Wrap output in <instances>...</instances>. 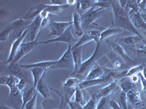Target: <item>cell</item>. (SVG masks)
Segmentation results:
<instances>
[{"label":"cell","mask_w":146,"mask_h":109,"mask_svg":"<svg viewBox=\"0 0 146 109\" xmlns=\"http://www.w3.org/2000/svg\"><path fill=\"white\" fill-rule=\"evenodd\" d=\"M111 7L114 15L113 25L115 26V28H121L123 30L135 33L137 36H142L139 31L133 26L129 14L125 11L124 9L121 7L118 1H111Z\"/></svg>","instance_id":"6da1fadb"},{"label":"cell","mask_w":146,"mask_h":109,"mask_svg":"<svg viewBox=\"0 0 146 109\" xmlns=\"http://www.w3.org/2000/svg\"><path fill=\"white\" fill-rule=\"evenodd\" d=\"M109 53L110 51H105V48L102 47V41H100L96 43V48H95V50L92 55L88 60L82 63L80 69L78 70V71L75 74L73 75V77H77L80 80H83V81L85 80L91 68L96 65V61L102 57L108 54Z\"/></svg>","instance_id":"7a4b0ae2"},{"label":"cell","mask_w":146,"mask_h":109,"mask_svg":"<svg viewBox=\"0 0 146 109\" xmlns=\"http://www.w3.org/2000/svg\"><path fill=\"white\" fill-rule=\"evenodd\" d=\"M120 87L122 89V92L126 94L128 102L131 106L135 108L145 106L140 96V87L139 84H133L130 81L129 79H126V77H123L121 79Z\"/></svg>","instance_id":"3957f363"},{"label":"cell","mask_w":146,"mask_h":109,"mask_svg":"<svg viewBox=\"0 0 146 109\" xmlns=\"http://www.w3.org/2000/svg\"><path fill=\"white\" fill-rule=\"evenodd\" d=\"M72 45H68L67 50L64 52L61 58L56 60V63L51 69H61V68H66V69H75V65L73 61L72 54Z\"/></svg>","instance_id":"277c9868"},{"label":"cell","mask_w":146,"mask_h":109,"mask_svg":"<svg viewBox=\"0 0 146 109\" xmlns=\"http://www.w3.org/2000/svg\"><path fill=\"white\" fill-rule=\"evenodd\" d=\"M104 12H105V9L102 8H97L94 7L90 9L89 10H88V12H86L81 16L82 26L85 29H87V28L91 24H92L96 19L102 16Z\"/></svg>","instance_id":"5b68a950"},{"label":"cell","mask_w":146,"mask_h":109,"mask_svg":"<svg viewBox=\"0 0 146 109\" xmlns=\"http://www.w3.org/2000/svg\"><path fill=\"white\" fill-rule=\"evenodd\" d=\"M106 44L109 47L110 49L111 50H113L114 53H116L118 56L123 60V61H124L126 64H128L129 66H135L136 62H135V60H133L129 56V54L126 53V52L125 51L123 47H122L119 44L117 43L116 41H113V40H108V41H106Z\"/></svg>","instance_id":"8992f818"},{"label":"cell","mask_w":146,"mask_h":109,"mask_svg":"<svg viewBox=\"0 0 146 109\" xmlns=\"http://www.w3.org/2000/svg\"><path fill=\"white\" fill-rule=\"evenodd\" d=\"M50 89L57 93L61 98V104H60L58 108L65 109L66 106H68L69 102L72 100V98H73V96L75 95L76 87H66L63 86L62 88V93H58V90L53 89V88H50Z\"/></svg>","instance_id":"52a82bcc"},{"label":"cell","mask_w":146,"mask_h":109,"mask_svg":"<svg viewBox=\"0 0 146 109\" xmlns=\"http://www.w3.org/2000/svg\"><path fill=\"white\" fill-rule=\"evenodd\" d=\"M29 33V28L28 26L27 28H25L23 29V31L22 32V33L19 35L18 38H16L15 39V41L13 42L12 44L11 48H10V53H9V56L7 58V61H6V64H9V63H12L13 60L14 58H15V54H16L17 52H18V49L20 48V47L21 46V45L23 44V41L24 40V39L26 38L27 35Z\"/></svg>","instance_id":"ba28073f"},{"label":"cell","mask_w":146,"mask_h":109,"mask_svg":"<svg viewBox=\"0 0 146 109\" xmlns=\"http://www.w3.org/2000/svg\"><path fill=\"white\" fill-rule=\"evenodd\" d=\"M38 42L39 39H36L35 41H31L29 42L22 44L20 48L18 49V52H17L15 58H14L12 63H18L21 58H23L28 53H29L32 50H33L38 45Z\"/></svg>","instance_id":"9c48e42d"},{"label":"cell","mask_w":146,"mask_h":109,"mask_svg":"<svg viewBox=\"0 0 146 109\" xmlns=\"http://www.w3.org/2000/svg\"><path fill=\"white\" fill-rule=\"evenodd\" d=\"M76 39L73 36L72 33V31L70 27H69L65 31L64 33L61 36H58L56 38L52 39H48L46 41H39L38 45H47V44L53 43V42H64V43H67L68 45H72L74 42H75ZM73 46V45H72Z\"/></svg>","instance_id":"30bf717a"},{"label":"cell","mask_w":146,"mask_h":109,"mask_svg":"<svg viewBox=\"0 0 146 109\" xmlns=\"http://www.w3.org/2000/svg\"><path fill=\"white\" fill-rule=\"evenodd\" d=\"M72 25H73L72 22H51L49 26L50 33L48 36H56L58 37L63 34L65 31Z\"/></svg>","instance_id":"8fae6325"},{"label":"cell","mask_w":146,"mask_h":109,"mask_svg":"<svg viewBox=\"0 0 146 109\" xmlns=\"http://www.w3.org/2000/svg\"><path fill=\"white\" fill-rule=\"evenodd\" d=\"M118 89H119V85H118V79H115L113 80V81L110 83L107 86L98 89L96 94L99 99L102 98H107V97H110L114 94L115 92L118 90Z\"/></svg>","instance_id":"7c38bea8"},{"label":"cell","mask_w":146,"mask_h":109,"mask_svg":"<svg viewBox=\"0 0 146 109\" xmlns=\"http://www.w3.org/2000/svg\"><path fill=\"white\" fill-rule=\"evenodd\" d=\"M27 22V20H25L23 18H20V19H18V20L13 22L7 28L4 29L2 33H1V34H0V40H1V41H6L8 39L10 33L13 31H14L16 28H20L21 27L24 26Z\"/></svg>","instance_id":"4fadbf2b"},{"label":"cell","mask_w":146,"mask_h":109,"mask_svg":"<svg viewBox=\"0 0 146 109\" xmlns=\"http://www.w3.org/2000/svg\"><path fill=\"white\" fill-rule=\"evenodd\" d=\"M107 68H106L105 66H99L97 63H96V65L89 71L85 80L97 79L104 77V76L106 74Z\"/></svg>","instance_id":"5bb4252c"},{"label":"cell","mask_w":146,"mask_h":109,"mask_svg":"<svg viewBox=\"0 0 146 109\" xmlns=\"http://www.w3.org/2000/svg\"><path fill=\"white\" fill-rule=\"evenodd\" d=\"M129 16L133 26L136 28V29L143 30L144 32H146V22L142 18L140 12L130 11L129 12Z\"/></svg>","instance_id":"9a60e30c"},{"label":"cell","mask_w":146,"mask_h":109,"mask_svg":"<svg viewBox=\"0 0 146 109\" xmlns=\"http://www.w3.org/2000/svg\"><path fill=\"white\" fill-rule=\"evenodd\" d=\"M82 47H72V54L73 61L75 65V69L72 73L71 76L75 74L80 69V66L82 65Z\"/></svg>","instance_id":"2e32d148"},{"label":"cell","mask_w":146,"mask_h":109,"mask_svg":"<svg viewBox=\"0 0 146 109\" xmlns=\"http://www.w3.org/2000/svg\"><path fill=\"white\" fill-rule=\"evenodd\" d=\"M111 79L109 78L107 76H104V77L100 78V79H91V80H83V81H80L78 87L81 89H86L88 87H91L93 86H96L99 84H104V83L109 82L110 81H111Z\"/></svg>","instance_id":"e0dca14e"},{"label":"cell","mask_w":146,"mask_h":109,"mask_svg":"<svg viewBox=\"0 0 146 109\" xmlns=\"http://www.w3.org/2000/svg\"><path fill=\"white\" fill-rule=\"evenodd\" d=\"M42 18L40 16L36 17L35 19L32 20L31 23L28 26L29 28V33H30V38H31V41H35L36 39V36L38 34L39 32H40L41 28H40V26H41Z\"/></svg>","instance_id":"ac0fdd59"},{"label":"cell","mask_w":146,"mask_h":109,"mask_svg":"<svg viewBox=\"0 0 146 109\" xmlns=\"http://www.w3.org/2000/svg\"><path fill=\"white\" fill-rule=\"evenodd\" d=\"M20 81V79L17 76H13V75L9 74L7 76H1V80L0 83L2 85H5L8 87L10 90L14 89L17 87V84H18Z\"/></svg>","instance_id":"d6986e66"},{"label":"cell","mask_w":146,"mask_h":109,"mask_svg":"<svg viewBox=\"0 0 146 109\" xmlns=\"http://www.w3.org/2000/svg\"><path fill=\"white\" fill-rule=\"evenodd\" d=\"M45 75V74H44ZM44 75L42 76V78L40 79V81L37 83V85L36 87V90L40 93L45 99H48L51 98L50 96V87L47 85L44 80Z\"/></svg>","instance_id":"ffe728a7"},{"label":"cell","mask_w":146,"mask_h":109,"mask_svg":"<svg viewBox=\"0 0 146 109\" xmlns=\"http://www.w3.org/2000/svg\"><path fill=\"white\" fill-rule=\"evenodd\" d=\"M72 23L76 36L78 37H81L84 33H83V28H82L81 16L78 11L74 12L72 13Z\"/></svg>","instance_id":"44dd1931"},{"label":"cell","mask_w":146,"mask_h":109,"mask_svg":"<svg viewBox=\"0 0 146 109\" xmlns=\"http://www.w3.org/2000/svg\"><path fill=\"white\" fill-rule=\"evenodd\" d=\"M121 41H123L125 44H126L127 45H129V46L133 47L135 48L136 50L137 48L138 47V45L139 44L143 43L145 39L143 38V36H137V35H134V36H126L124 38H122L120 39Z\"/></svg>","instance_id":"7402d4cb"},{"label":"cell","mask_w":146,"mask_h":109,"mask_svg":"<svg viewBox=\"0 0 146 109\" xmlns=\"http://www.w3.org/2000/svg\"><path fill=\"white\" fill-rule=\"evenodd\" d=\"M56 63V60H50V61H42V62H38V63H31V64L27 65H20L21 67L24 69H32L34 68H44V69H47L48 68H51Z\"/></svg>","instance_id":"603a6c76"},{"label":"cell","mask_w":146,"mask_h":109,"mask_svg":"<svg viewBox=\"0 0 146 109\" xmlns=\"http://www.w3.org/2000/svg\"><path fill=\"white\" fill-rule=\"evenodd\" d=\"M46 6L47 5H45V4H39V5L33 7L26 15L25 19H27V20H33L36 17L40 16L42 12L45 10Z\"/></svg>","instance_id":"cb8c5ba5"},{"label":"cell","mask_w":146,"mask_h":109,"mask_svg":"<svg viewBox=\"0 0 146 109\" xmlns=\"http://www.w3.org/2000/svg\"><path fill=\"white\" fill-rule=\"evenodd\" d=\"M7 71L10 74L17 76L19 79L27 77V76L24 74V73L22 70V68L21 67L20 65L18 64V63H9L8 66H7Z\"/></svg>","instance_id":"d4e9b609"},{"label":"cell","mask_w":146,"mask_h":109,"mask_svg":"<svg viewBox=\"0 0 146 109\" xmlns=\"http://www.w3.org/2000/svg\"><path fill=\"white\" fill-rule=\"evenodd\" d=\"M35 92H36V89H35L33 85L30 86L29 87H26L25 89H23V95H22L23 103H22L21 109H24L26 104L34 97V95L35 94Z\"/></svg>","instance_id":"484cf974"},{"label":"cell","mask_w":146,"mask_h":109,"mask_svg":"<svg viewBox=\"0 0 146 109\" xmlns=\"http://www.w3.org/2000/svg\"><path fill=\"white\" fill-rule=\"evenodd\" d=\"M70 5H47L45 10L50 14H62L64 12L66 11L67 9H69Z\"/></svg>","instance_id":"4316f807"},{"label":"cell","mask_w":146,"mask_h":109,"mask_svg":"<svg viewBox=\"0 0 146 109\" xmlns=\"http://www.w3.org/2000/svg\"><path fill=\"white\" fill-rule=\"evenodd\" d=\"M31 70L32 77H33V86L36 89V87L37 85V83L40 81V79L42 78L47 71V69L41 68H34Z\"/></svg>","instance_id":"83f0119b"},{"label":"cell","mask_w":146,"mask_h":109,"mask_svg":"<svg viewBox=\"0 0 146 109\" xmlns=\"http://www.w3.org/2000/svg\"><path fill=\"white\" fill-rule=\"evenodd\" d=\"M123 32V29L121 28H105L101 33V38L100 41H102L105 39L110 37V36H115V35L121 33Z\"/></svg>","instance_id":"f1b7e54d"},{"label":"cell","mask_w":146,"mask_h":109,"mask_svg":"<svg viewBox=\"0 0 146 109\" xmlns=\"http://www.w3.org/2000/svg\"><path fill=\"white\" fill-rule=\"evenodd\" d=\"M125 11L129 14L130 11L135 12H139V1L136 0H128L126 6L125 7Z\"/></svg>","instance_id":"f546056e"},{"label":"cell","mask_w":146,"mask_h":109,"mask_svg":"<svg viewBox=\"0 0 146 109\" xmlns=\"http://www.w3.org/2000/svg\"><path fill=\"white\" fill-rule=\"evenodd\" d=\"M99 100L100 99L96 93H94L91 95L90 100L86 103V105L83 106V109H96Z\"/></svg>","instance_id":"4dcf8cb0"},{"label":"cell","mask_w":146,"mask_h":109,"mask_svg":"<svg viewBox=\"0 0 146 109\" xmlns=\"http://www.w3.org/2000/svg\"><path fill=\"white\" fill-rule=\"evenodd\" d=\"M93 41V39L90 36L89 33L88 32H86V33H83V36L80 38V39L77 41L76 43L75 44V45H73L72 47H83V45L85 44L88 43V42H90V41Z\"/></svg>","instance_id":"1f68e13d"},{"label":"cell","mask_w":146,"mask_h":109,"mask_svg":"<svg viewBox=\"0 0 146 109\" xmlns=\"http://www.w3.org/2000/svg\"><path fill=\"white\" fill-rule=\"evenodd\" d=\"M75 102H78L79 104H80L81 106H85L86 103V101L84 98V95H83V89H80L79 87H76V91H75Z\"/></svg>","instance_id":"d6a6232c"},{"label":"cell","mask_w":146,"mask_h":109,"mask_svg":"<svg viewBox=\"0 0 146 109\" xmlns=\"http://www.w3.org/2000/svg\"><path fill=\"white\" fill-rule=\"evenodd\" d=\"M145 66V63H143V64L133 66L132 68H131L127 71L126 77H129V76H132V75L138 74L139 73H141V71H143V68H144Z\"/></svg>","instance_id":"836d02e7"},{"label":"cell","mask_w":146,"mask_h":109,"mask_svg":"<svg viewBox=\"0 0 146 109\" xmlns=\"http://www.w3.org/2000/svg\"><path fill=\"white\" fill-rule=\"evenodd\" d=\"M80 2V10L82 11H86V10L93 8L95 7V2L96 0H83Z\"/></svg>","instance_id":"e575fe53"},{"label":"cell","mask_w":146,"mask_h":109,"mask_svg":"<svg viewBox=\"0 0 146 109\" xmlns=\"http://www.w3.org/2000/svg\"><path fill=\"white\" fill-rule=\"evenodd\" d=\"M80 81H81L78 78L71 76L66 80L64 84V86L66 87H77L80 83Z\"/></svg>","instance_id":"d590c367"},{"label":"cell","mask_w":146,"mask_h":109,"mask_svg":"<svg viewBox=\"0 0 146 109\" xmlns=\"http://www.w3.org/2000/svg\"><path fill=\"white\" fill-rule=\"evenodd\" d=\"M110 100L109 99V97L100 98L98 102V104H97L96 109H110L111 107H110Z\"/></svg>","instance_id":"8d00e7d4"},{"label":"cell","mask_w":146,"mask_h":109,"mask_svg":"<svg viewBox=\"0 0 146 109\" xmlns=\"http://www.w3.org/2000/svg\"><path fill=\"white\" fill-rule=\"evenodd\" d=\"M111 6V1L108 0H96L95 2V7L97 8L106 9Z\"/></svg>","instance_id":"74e56055"},{"label":"cell","mask_w":146,"mask_h":109,"mask_svg":"<svg viewBox=\"0 0 146 109\" xmlns=\"http://www.w3.org/2000/svg\"><path fill=\"white\" fill-rule=\"evenodd\" d=\"M87 32L89 33L90 36H91V37H92V39H93V41H94L96 43L100 41L102 32H100V30H89V31H88Z\"/></svg>","instance_id":"f35d334b"},{"label":"cell","mask_w":146,"mask_h":109,"mask_svg":"<svg viewBox=\"0 0 146 109\" xmlns=\"http://www.w3.org/2000/svg\"><path fill=\"white\" fill-rule=\"evenodd\" d=\"M37 94H38V92L36 90L34 97L26 104L24 109H36V98H37Z\"/></svg>","instance_id":"ab89813d"},{"label":"cell","mask_w":146,"mask_h":109,"mask_svg":"<svg viewBox=\"0 0 146 109\" xmlns=\"http://www.w3.org/2000/svg\"><path fill=\"white\" fill-rule=\"evenodd\" d=\"M135 54L140 58H146V42L143 47L135 50Z\"/></svg>","instance_id":"60d3db41"},{"label":"cell","mask_w":146,"mask_h":109,"mask_svg":"<svg viewBox=\"0 0 146 109\" xmlns=\"http://www.w3.org/2000/svg\"><path fill=\"white\" fill-rule=\"evenodd\" d=\"M29 84V79L27 77L25 78H21L20 79V81L18 82V84H17V87L20 89L21 91H22L23 89H25L27 87V85Z\"/></svg>","instance_id":"b9f144b4"},{"label":"cell","mask_w":146,"mask_h":109,"mask_svg":"<svg viewBox=\"0 0 146 109\" xmlns=\"http://www.w3.org/2000/svg\"><path fill=\"white\" fill-rule=\"evenodd\" d=\"M139 10L140 14H146V0L139 1Z\"/></svg>","instance_id":"7bdbcfd3"},{"label":"cell","mask_w":146,"mask_h":109,"mask_svg":"<svg viewBox=\"0 0 146 109\" xmlns=\"http://www.w3.org/2000/svg\"><path fill=\"white\" fill-rule=\"evenodd\" d=\"M139 76V79H140V81H141V87H142V91H143V94L146 97V80L145 79V78L143 77V75H142L141 73L138 74Z\"/></svg>","instance_id":"ee69618b"},{"label":"cell","mask_w":146,"mask_h":109,"mask_svg":"<svg viewBox=\"0 0 146 109\" xmlns=\"http://www.w3.org/2000/svg\"><path fill=\"white\" fill-rule=\"evenodd\" d=\"M51 18L50 17H48L46 18H44V19H42V22H41V26H40V28L42 29V28H45L47 26H49L50 24L51 23Z\"/></svg>","instance_id":"f6af8a7d"},{"label":"cell","mask_w":146,"mask_h":109,"mask_svg":"<svg viewBox=\"0 0 146 109\" xmlns=\"http://www.w3.org/2000/svg\"><path fill=\"white\" fill-rule=\"evenodd\" d=\"M68 106L70 108V109H83V106L79 104L78 102H75V100L70 101L68 103Z\"/></svg>","instance_id":"bcb514c9"},{"label":"cell","mask_w":146,"mask_h":109,"mask_svg":"<svg viewBox=\"0 0 146 109\" xmlns=\"http://www.w3.org/2000/svg\"><path fill=\"white\" fill-rule=\"evenodd\" d=\"M50 3L52 5H66V0H51Z\"/></svg>","instance_id":"7dc6e473"},{"label":"cell","mask_w":146,"mask_h":109,"mask_svg":"<svg viewBox=\"0 0 146 109\" xmlns=\"http://www.w3.org/2000/svg\"><path fill=\"white\" fill-rule=\"evenodd\" d=\"M129 79L130 81H131V83H133V84H138V82H139V81L140 80V79H139V76L138 74H135V75H132V76H129Z\"/></svg>","instance_id":"c3c4849f"},{"label":"cell","mask_w":146,"mask_h":109,"mask_svg":"<svg viewBox=\"0 0 146 109\" xmlns=\"http://www.w3.org/2000/svg\"><path fill=\"white\" fill-rule=\"evenodd\" d=\"M8 15H9V12L7 11V10H0V19H1L2 20H4V19H6Z\"/></svg>","instance_id":"681fc988"},{"label":"cell","mask_w":146,"mask_h":109,"mask_svg":"<svg viewBox=\"0 0 146 109\" xmlns=\"http://www.w3.org/2000/svg\"><path fill=\"white\" fill-rule=\"evenodd\" d=\"M113 64L114 69H120V68H121V66H122V63H121V61L117 60H115L113 62Z\"/></svg>","instance_id":"f907efd6"},{"label":"cell","mask_w":146,"mask_h":109,"mask_svg":"<svg viewBox=\"0 0 146 109\" xmlns=\"http://www.w3.org/2000/svg\"><path fill=\"white\" fill-rule=\"evenodd\" d=\"M0 109H15L13 108L10 107V106L5 105L3 102H1V105H0Z\"/></svg>","instance_id":"816d5d0a"},{"label":"cell","mask_w":146,"mask_h":109,"mask_svg":"<svg viewBox=\"0 0 146 109\" xmlns=\"http://www.w3.org/2000/svg\"><path fill=\"white\" fill-rule=\"evenodd\" d=\"M118 2H119L120 5H121V7H122V8L125 9V7H126V4H127V1H125V0H123V1H122V0H120V1H118Z\"/></svg>","instance_id":"f5cc1de1"},{"label":"cell","mask_w":146,"mask_h":109,"mask_svg":"<svg viewBox=\"0 0 146 109\" xmlns=\"http://www.w3.org/2000/svg\"><path fill=\"white\" fill-rule=\"evenodd\" d=\"M66 4L70 5H76L77 4V1L75 0H66Z\"/></svg>","instance_id":"db71d44e"},{"label":"cell","mask_w":146,"mask_h":109,"mask_svg":"<svg viewBox=\"0 0 146 109\" xmlns=\"http://www.w3.org/2000/svg\"><path fill=\"white\" fill-rule=\"evenodd\" d=\"M142 75H143V77L145 78V79L146 80V64H145V66L144 68H143V74H142Z\"/></svg>","instance_id":"11a10c76"},{"label":"cell","mask_w":146,"mask_h":109,"mask_svg":"<svg viewBox=\"0 0 146 109\" xmlns=\"http://www.w3.org/2000/svg\"><path fill=\"white\" fill-rule=\"evenodd\" d=\"M141 16L143 18V20L146 22V14H141Z\"/></svg>","instance_id":"9f6ffc18"},{"label":"cell","mask_w":146,"mask_h":109,"mask_svg":"<svg viewBox=\"0 0 146 109\" xmlns=\"http://www.w3.org/2000/svg\"><path fill=\"white\" fill-rule=\"evenodd\" d=\"M58 109H59V108H58Z\"/></svg>","instance_id":"6f0895ef"}]
</instances>
